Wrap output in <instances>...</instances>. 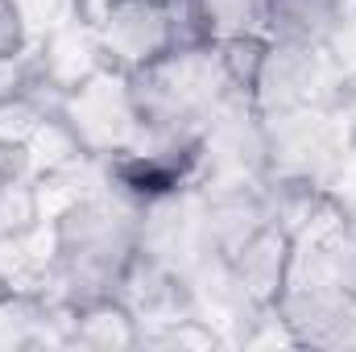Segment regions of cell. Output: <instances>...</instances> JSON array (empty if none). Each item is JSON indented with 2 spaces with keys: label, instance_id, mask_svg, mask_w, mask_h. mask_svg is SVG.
Segmentation results:
<instances>
[{
  "label": "cell",
  "instance_id": "obj_1",
  "mask_svg": "<svg viewBox=\"0 0 356 352\" xmlns=\"http://www.w3.org/2000/svg\"><path fill=\"white\" fill-rule=\"evenodd\" d=\"M129 91L141 125L166 133H203L211 112L232 88L224 79L216 46H195V50H166L149 67L133 71Z\"/></svg>",
  "mask_w": 356,
  "mask_h": 352
},
{
  "label": "cell",
  "instance_id": "obj_2",
  "mask_svg": "<svg viewBox=\"0 0 356 352\" xmlns=\"http://www.w3.org/2000/svg\"><path fill=\"white\" fill-rule=\"evenodd\" d=\"M348 71L332 54V46H290L269 42L261 79L253 88V108L261 116L290 112V108H323L332 112L344 99Z\"/></svg>",
  "mask_w": 356,
  "mask_h": 352
},
{
  "label": "cell",
  "instance_id": "obj_3",
  "mask_svg": "<svg viewBox=\"0 0 356 352\" xmlns=\"http://www.w3.org/2000/svg\"><path fill=\"white\" fill-rule=\"evenodd\" d=\"M63 120L75 129L91 158H116L137 145L141 137V116L133 108L129 75L116 67H99L91 79H83L75 91L63 95Z\"/></svg>",
  "mask_w": 356,
  "mask_h": 352
},
{
  "label": "cell",
  "instance_id": "obj_4",
  "mask_svg": "<svg viewBox=\"0 0 356 352\" xmlns=\"http://www.w3.org/2000/svg\"><path fill=\"white\" fill-rule=\"evenodd\" d=\"M112 294L133 311V319L141 323V336L195 315L191 282L182 273H175L170 265H162L158 257L141 253V249H133V257L120 269V282H116Z\"/></svg>",
  "mask_w": 356,
  "mask_h": 352
},
{
  "label": "cell",
  "instance_id": "obj_5",
  "mask_svg": "<svg viewBox=\"0 0 356 352\" xmlns=\"http://www.w3.org/2000/svg\"><path fill=\"white\" fill-rule=\"evenodd\" d=\"M104 63L133 75L162 58L170 50V25H166V4L154 0H124L112 8V17L95 29Z\"/></svg>",
  "mask_w": 356,
  "mask_h": 352
},
{
  "label": "cell",
  "instance_id": "obj_6",
  "mask_svg": "<svg viewBox=\"0 0 356 352\" xmlns=\"http://www.w3.org/2000/svg\"><path fill=\"white\" fill-rule=\"evenodd\" d=\"M33 54H38V75H42L50 88H58L63 95L75 91L83 79H91L99 67H108L95 29L79 25L71 13H67L58 25H50V29L33 42Z\"/></svg>",
  "mask_w": 356,
  "mask_h": 352
},
{
  "label": "cell",
  "instance_id": "obj_7",
  "mask_svg": "<svg viewBox=\"0 0 356 352\" xmlns=\"http://www.w3.org/2000/svg\"><path fill=\"white\" fill-rule=\"evenodd\" d=\"M203 191V220L211 249L220 257H232L249 237H257L269 224V203L261 182L253 186H199Z\"/></svg>",
  "mask_w": 356,
  "mask_h": 352
},
{
  "label": "cell",
  "instance_id": "obj_8",
  "mask_svg": "<svg viewBox=\"0 0 356 352\" xmlns=\"http://www.w3.org/2000/svg\"><path fill=\"white\" fill-rule=\"evenodd\" d=\"M290 253H294V241L286 228L266 224L257 237H249L232 257V273L241 282V290L257 303V307H273L286 290V273H290Z\"/></svg>",
  "mask_w": 356,
  "mask_h": 352
},
{
  "label": "cell",
  "instance_id": "obj_9",
  "mask_svg": "<svg viewBox=\"0 0 356 352\" xmlns=\"http://www.w3.org/2000/svg\"><path fill=\"white\" fill-rule=\"evenodd\" d=\"M336 0H266V38L290 46H327L340 29Z\"/></svg>",
  "mask_w": 356,
  "mask_h": 352
},
{
  "label": "cell",
  "instance_id": "obj_10",
  "mask_svg": "<svg viewBox=\"0 0 356 352\" xmlns=\"http://www.w3.org/2000/svg\"><path fill=\"white\" fill-rule=\"evenodd\" d=\"M71 344L95 352H120V349H141V323L133 319V311L116 298H91L83 307H75L71 319Z\"/></svg>",
  "mask_w": 356,
  "mask_h": 352
},
{
  "label": "cell",
  "instance_id": "obj_11",
  "mask_svg": "<svg viewBox=\"0 0 356 352\" xmlns=\"http://www.w3.org/2000/svg\"><path fill=\"white\" fill-rule=\"evenodd\" d=\"M25 154V175L29 178H42V175H54V170H67L75 162L88 158L83 141L75 137V129L63 120V112H50L38 120V129L29 133V141L21 145Z\"/></svg>",
  "mask_w": 356,
  "mask_h": 352
},
{
  "label": "cell",
  "instance_id": "obj_12",
  "mask_svg": "<svg viewBox=\"0 0 356 352\" xmlns=\"http://www.w3.org/2000/svg\"><path fill=\"white\" fill-rule=\"evenodd\" d=\"M266 54H269L266 33H245V38L216 42V58L224 67V79H228V88L241 91V95H253L257 79H261V67H266Z\"/></svg>",
  "mask_w": 356,
  "mask_h": 352
},
{
  "label": "cell",
  "instance_id": "obj_13",
  "mask_svg": "<svg viewBox=\"0 0 356 352\" xmlns=\"http://www.w3.org/2000/svg\"><path fill=\"white\" fill-rule=\"evenodd\" d=\"M203 17L211 46L245 33H266V0H203Z\"/></svg>",
  "mask_w": 356,
  "mask_h": 352
},
{
  "label": "cell",
  "instance_id": "obj_14",
  "mask_svg": "<svg viewBox=\"0 0 356 352\" xmlns=\"http://www.w3.org/2000/svg\"><path fill=\"white\" fill-rule=\"evenodd\" d=\"M42 224L38 220V195L29 175H8L0 178V237H17L25 228Z\"/></svg>",
  "mask_w": 356,
  "mask_h": 352
},
{
  "label": "cell",
  "instance_id": "obj_15",
  "mask_svg": "<svg viewBox=\"0 0 356 352\" xmlns=\"http://www.w3.org/2000/svg\"><path fill=\"white\" fill-rule=\"evenodd\" d=\"M166 25H170V50H195L211 46L203 0H166Z\"/></svg>",
  "mask_w": 356,
  "mask_h": 352
},
{
  "label": "cell",
  "instance_id": "obj_16",
  "mask_svg": "<svg viewBox=\"0 0 356 352\" xmlns=\"http://www.w3.org/2000/svg\"><path fill=\"white\" fill-rule=\"evenodd\" d=\"M42 116H50V112H46L29 91L17 95V99H4V104H0V145H4V150H21V145L29 141V133L38 129Z\"/></svg>",
  "mask_w": 356,
  "mask_h": 352
},
{
  "label": "cell",
  "instance_id": "obj_17",
  "mask_svg": "<svg viewBox=\"0 0 356 352\" xmlns=\"http://www.w3.org/2000/svg\"><path fill=\"white\" fill-rule=\"evenodd\" d=\"M33 75H38V54H33V46L21 50V54H0V104L25 95L29 83H33Z\"/></svg>",
  "mask_w": 356,
  "mask_h": 352
},
{
  "label": "cell",
  "instance_id": "obj_18",
  "mask_svg": "<svg viewBox=\"0 0 356 352\" xmlns=\"http://www.w3.org/2000/svg\"><path fill=\"white\" fill-rule=\"evenodd\" d=\"M29 46H33V29L21 0H0V54H21Z\"/></svg>",
  "mask_w": 356,
  "mask_h": 352
},
{
  "label": "cell",
  "instance_id": "obj_19",
  "mask_svg": "<svg viewBox=\"0 0 356 352\" xmlns=\"http://www.w3.org/2000/svg\"><path fill=\"white\" fill-rule=\"evenodd\" d=\"M116 4H124V0H67V13H71L79 25L99 29V25L112 17V8H116Z\"/></svg>",
  "mask_w": 356,
  "mask_h": 352
},
{
  "label": "cell",
  "instance_id": "obj_20",
  "mask_svg": "<svg viewBox=\"0 0 356 352\" xmlns=\"http://www.w3.org/2000/svg\"><path fill=\"white\" fill-rule=\"evenodd\" d=\"M332 54L344 63V71H356V17H344L340 21V29L332 33Z\"/></svg>",
  "mask_w": 356,
  "mask_h": 352
},
{
  "label": "cell",
  "instance_id": "obj_21",
  "mask_svg": "<svg viewBox=\"0 0 356 352\" xmlns=\"http://www.w3.org/2000/svg\"><path fill=\"white\" fill-rule=\"evenodd\" d=\"M336 8H340V17H356V0H336Z\"/></svg>",
  "mask_w": 356,
  "mask_h": 352
},
{
  "label": "cell",
  "instance_id": "obj_22",
  "mask_svg": "<svg viewBox=\"0 0 356 352\" xmlns=\"http://www.w3.org/2000/svg\"><path fill=\"white\" fill-rule=\"evenodd\" d=\"M154 4H166V0H154Z\"/></svg>",
  "mask_w": 356,
  "mask_h": 352
}]
</instances>
